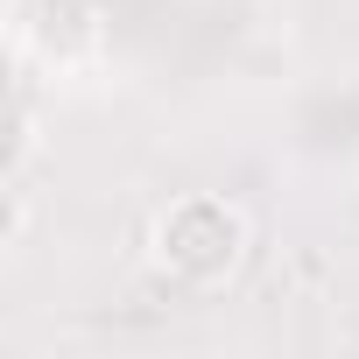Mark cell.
<instances>
[{
    "label": "cell",
    "mask_w": 359,
    "mask_h": 359,
    "mask_svg": "<svg viewBox=\"0 0 359 359\" xmlns=\"http://www.w3.org/2000/svg\"><path fill=\"white\" fill-rule=\"evenodd\" d=\"M254 247V226L233 198L219 191H184V198H169L148 226V254L169 282H184V289H226L240 275Z\"/></svg>",
    "instance_id": "6da1fadb"
},
{
    "label": "cell",
    "mask_w": 359,
    "mask_h": 359,
    "mask_svg": "<svg viewBox=\"0 0 359 359\" xmlns=\"http://www.w3.org/2000/svg\"><path fill=\"white\" fill-rule=\"evenodd\" d=\"M43 50H50L57 64H85V57L99 50V8H92V0H50Z\"/></svg>",
    "instance_id": "7a4b0ae2"
},
{
    "label": "cell",
    "mask_w": 359,
    "mask_h": 359,
    "mask_svg": "<svg viewBox=\"0 0 359 359\" xmlns=\"http://www.w3.org/2000/svg\"><path fill=\"white\" fill-rule=\"evenodd\" d=\"M36 148H43V120H36L29 92H15V113H8V176H29Z\"/></svg>",
    "instance_id": "3957f363"
}]
</instances>
